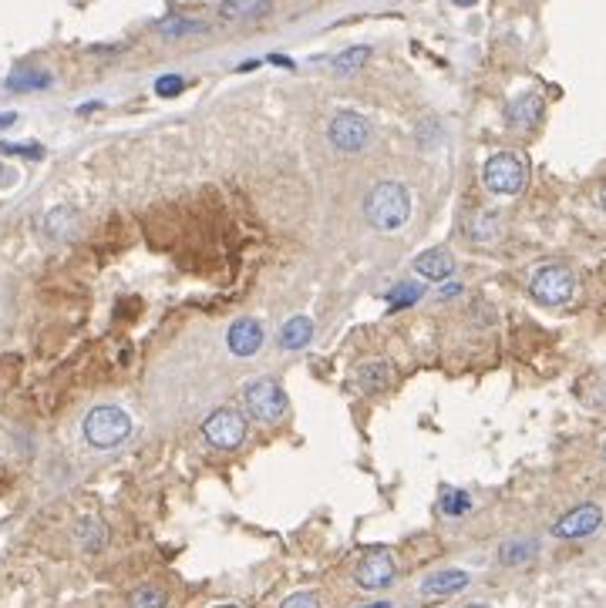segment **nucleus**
Returning <instances> with one entry per match:
<instances>
[{
  "instance_id": "1",
  "label": "nucleus",
  "mask_w": 606,
  "mask_h": 608,
  "mask_svg": "<svg viewBox=\"0 0 606 608\" xmlns=\"http://www.w3.org/2000/svg\"><path fill=\"white\" fill-rule=\"evenodd\" d=\"M364 216H367V222L375 228H381V232H398V228L408 222V216H412V195H408V189L398 185V182H381V185H375L371 195H367Z\"/></svg>"
},
{
  "instance_id": "2",
  "label": "nucleus",
  "mask_w": 606,
  "mask_h": 608,
  "mask_svg": "<svg viewBox=\"0 0 606 608\" xmlns=\"http://www.w3.org/2000/svg\"><path fill=\"white\" fill-rule=\"evenodd\" d=\"M81 434H85V441H88L95 451H112V447L129 441L131 417L122 407L102 404V407H95V410H88V417L81 424Z\"/></svg>"
},
{
  "instance_id": "3",
  "label": "nucleus",
  "mask_w": 606,
  "mask_h": 608,
  "mask_svg": "<svg viewBox=\"0 0 606 608\" xmlns=\"http://www.w3.org/2000/svg\"><path fill=\"white\" fill-rule=\"evenodd\" d=\"M529 292L532 300L542 306H563L573 300V292H576V276H573V269L563 266V263H546L532 273L529 279Z\"/></svg>"
},
{
  "instance_id": "4",
  "label": "nucleus",
  "mask_w": 606,
  "mask_h": 608,
  "mask_svg": "<svg viewBox=\"0 0 606 608\" xmlns=\"http://www.w3.org/2000/svg\"><path fill=\"white\" fill-rule=\"evenodd\" d=\"M482 178H485V189L495 192V195H519V192L526 189V162L512 152H499L492 155L485 168H482Z\"/></svg>"
},
{
  "instance_id": "5",
  "label": "nucleus",
  "mask_w": 606,
  "mask_h": 608,
  "mask_svg": "<svg viewBox=\"0 0 606 608\" xmlns=\"http://www.w3.org/2000/svg\"><path fill=\"white\" fill-rule=\"evenodd\" d=\"M246 407L263 424H276L286 414V393L276 380L259 377V380L246 383Z\"/></svg>"
},
{
  "instance_id": "6",
  "label": "nucleus",
  "mask_w": 606,
  "mask_h": 608,
  "mask_svg": "<svg viewBox=\"0 0 606 608\" xmlns=\"http://www.w3.org/2000/svg\"><path fill=\"white\" fill-rule=\"evenodd\" d=\"M327 135H330V145H334L337 152H364L367 148V141H371V125H367V118H361L357 112H337L330 118V128H327Z\"/></svg>"
},
{
  "instance_id": "7",
  "label": "nucleus",
  "mask_w": 606,
  "mask_h": 608,
  "mask_svg": "<svg viewBox=\"0 0 606 608\" xmlns=\"http://www.w3.org/2000/svg\"><path fill=\"white\" fill-rule=\"evenodd\" d=\"M203 434H206V441L213 447H220V451H232V447H240L246 437V420L243 414H236V410H216V414H209L206 424H203Z\"/></svg>"
},
{
  "instance_id": "8",
  "label": "nucleus",
  "mask_w": 606,
  "mask_h": 608,
  "mask_svg": "<svg viewBox=\"0 0 606 608\" xmlns=\"http://www.w3.org/2000/svg\"><path fill=\"white\" fill-rule=\"evenodd\" d=\"M394 575H398V568H394V558H391V551H384V548H371V551L361 558L357 571H354L357 585H361V588H367V592H375V588H384V585H391V582H394Z\"/></svg>"
},
{
  "instance_id": "9",
  "label": "nucleus",
  "mask_w": 606,
  "mask_h": 608,
  "mask_svg": "<svg viewBox=\"0 0 606 608\" xmlns=\"http://www.w3.org/2000/svg\"><path fill=\"white\" fill-rule=\"evenodd\" d=\"M600 521H603V511L596 505H580L573 507L569 514L553 524V534L556 538H586V534H593L600 528Z\"/></svg>"
},
{
  "instance_id": "10",
  "label": "nucleus",
  "mask_w": 606,
  "mask_h": 608,
  "mask_svg": "<svg viewBox=\"0 0 606 608\" xmlns=\"http://www.w3.org/2000/svg\"><path fill=\"white\" fill-rule=\"evenodd\" d=\"M226 343H230V350L236 356H253L263 346V326H259L257 319H236L230 326V333H226Z\"/></svg>"
},
{
  "instance_id": "11",
  "label": "nucleus",
  "mask_w": 606,
  "mask_h": 608,
  "mask_svg": "<svg viewBox=\"0 0 606 608\" xmlns=\"http://www.w3.org/2000/svg\"><path fill=\"white\" fill-rule=\"evenodd\" d=\"M542 98L539 94H522V98H516V102H509V108H505V118H509V125L512 128H522V131H529V128H536L542 121Z\"/></svg>"
},
{
  "instance_id": "12",
  "label": "nucleus",
  "mask_w": 606,
  "mask_h": 608,
  "mask_svg": "<svg viewBox=\"0 0 606 608\" xmlns=\"http://www.w3.org/2000/svg\"><path fill=\"white\" fill-rule=\"evenodd\" d=\"M468 582H472V578H468V571H458V568L435 571V575H428L425 582H421V595H428V598L455 595V592H462Z\"/></svg>"
},
{
  "instance_id": "13",
  "label": "nucleus",
  "mask_w": 606,
  "mask_h": 608,
  "mask_svg": "<svg viewBox=\"0 0 606 608\" xmlns=\"http://www.w3.org/2000/svg\"><path fill=\"white\" fill-rule=\"evenodd\" d=\"M414 273L441 282V279H448L455 273V259L452 253H445V249H428V253H421L414 259Z\"/></svg>"
},
{
  "instance_id": "14",
  "label": "nucleus",
  "mask_w": 606,
  "mask_h": 608,
  "mask_svg": "<svg viewBox=\"0 0 606 608\" xmlns=\"http://www.w3.org/2000/svg\"><path fill=\"white\" fill-rule=\"evenodd\" d=\"M310 340H313V323L307 317L286 319L284 330H280V343H284L286 350H303Z\"/></svg>"
},
{
  "instance_id": "15",
  "label": "nucleus",
  "mask_w": 606,
  "mask_h": 608,
  "mask_svg": "<svg viewBox=\"0 0 606 608\" xmlns=\"http://www.w3.org/2000/svg\"><path fill=\"white\" fill-rule=\"evenodd\" d=\"M387 380H391V370L381 360H371V363L357 367V373H354V387H361L364 393L381 390V387H387Z\"/></svg>"
},
{
  "instance_id": "16",
  "label": "nucleus",
  "mask_w": 606,
  "mask_h": 608,
  "mask_svg": "<svg viewBox=\"0 0 606 608\" xmlns=\"http://www.w3.org/2000/svg\"><path fill=\"white\" fill-rule=\"evenodd\" d=\"M75 538L81 541V548L98 551V548H104V541H108V528H104L98 518H81L75 528Z\"/></svg>"
},
{
  "instance_id": "17",
  "label": "nucleus",
  "mask_w": 606,
  "mask_h": 608,
  "mask_svg": "<svg viewBox=\"0 0 606 608\" xmlns=\"http://www.w3.org/2000/svg\"><path fill=\"white\" fill-rule=\"evenodd\" d=\"M532 555H536V541H529V538H516V541H505V545L499 548V561L509 565V568L526 565Z\"/></svg>"
},
{
  "instance_id": "18",
  "label": "nucleus",
  "mask_w": 606,
  "mask_h": 608,
  "mask_svg": "<svg viewBox=\"0 0 606 608\" xmlns=\"http://www.w3.org/2000/svg\"><path fill=\"white\" fill-rule=\"evenodd\" d=\"M7 88H11V91L51 88V75H48V71H14V75L7 77Z\"/></svg>"
},
{
  "instance_id": "19",
  "label": "nucleus",
  "mask_w": 606,
  "mask_h": 608,
  "mask_svg": "<svg viewBox=\"0 0 606 608\" xmlns=\"http://www.w3.org/2000/svg\"><path fill=\"white\" fill-rule=\"evenodd\" d=\"M206 24L203 21H193V17H166L158 21V34L166 38H185V34H203Z\"/></svg>"
},
{
  "instance_id": "20",
  "label": "nucleus",
  "mask_w": 606,
  "mask_h": 608,
  "mask_svg": "<svg viewBox=\"0 0 606 608\" xmlns=\"http://www.w3.org/2000/svg\"><path fill=\"white\" fill-rule=\"evenodd\" d=\"M129 608H168V595L155 585H142L129 595Z\"/></svg>"
},
{
  "instance_id": "21",
  "label": "nucleus",
  "mask_w": 606,
  "mask_h": 608,
  "mask_svg": "<svg viewBox=\"0 0 606 608\" xmlns=\"http://www.w3.org/2000/svg\"><path fill=\"white\" fill-rule=\"evenodd\" d=\"M384 300L391 309H404V306H412L421 300V286H418V282H398L394 290H387Z\"/></svg>"
},
{
  "instance_id": "22",
  "label": "nucleus",
  "mask_w": 606,
  "mask_h": 608,
  "mask_svg": "<svg viewBox=\"0 0 606 608\" xmlns=\"http://www.w3.org/2000/svg\"><path fill=\"white\" fill-rule=\"evenodd\" d=\"M367 58H371V48H350V51L337 54L334 58V71L337 75H350V71H357Z\"/></svg>"
},
{
  "instance_id": "23",
  "label": "nucleus",
  "mask_w": 606,
  "mask_h": 608,
  "mask_svg": "<svg viewBox=\"0 0 606 608\" xmlns=\"http://www.w3.org/2000/svg\"><path fill=\"white\" fill-rule=\"evenodd\" d=\"M472 507V497L465 495V491H455V487H445L441 491V511L448 514V518H458Z\"/></svg>"
},
{
  "instance_id": "24",
  "label": "nucleus",
  "mask_w": 606,
  "mask_h": 608,
  "mask_svg": "<svg viewBox=\"0 0 606 608\" xmlns=\"http://www.w3.org/2000/svg\"><path fill=\"white\" fill-rule=\"evenodd\" d=\"M75 222V212L71 209H54L51 216L44 219V226H48V236L51 239H61V236H68V226Z\"/></svg>"
},
{
  "instance_id": "25",
  "label": "nucleus",
  "mask_w": 606,
  "mask_h": 608,
  "mask_svg": "<svg viewBox=\"0 0 606 608\" xmlns=\"http://www.w3.org/2000/svg\"><path fill=\"white\" fill-rule=\"evenodd\" d=\"M0 152L4 155H21V158H41L44 148H41L38 141H4L0 145Z\"/></svg>"
},
{
  "instance_id": "26",
  "label": "nucleus",
  "mask_w": 606,
  "mask_h": 608,
  "mask_svg": "<svg viewBox=\"0 0 606 608\" xmlns=\"http://www.w3.org/2000/svg\"><path fill=\"white\" fill-rule=\"evenodd\" d=\"M182 88H185V81H182L179 75H162L158 81H155V91H158L162 98H168V94H179Z\"/></svg>"
},
{
  "instance_id": "27",
  "label": "nucleus",
  "mask_w": 606,
  "mask_h": 608,
  "mask_svg": "<svg viewBox=\"0 0 606 608\" xmlns=\"http://www.w3.org/2000/svg\"><path fill=\"white\" fill-rule=\"evenodd\" d=\"M280 608H321V598L317 592H297V595H290Z\"/></svg>"
},
{
  "instance_id": "28",
  "label": "nucleus",
  "mask_w": 606,
  "mask_h": 608,
  "mask_svg": "<svg viewBox=\"0 0 606 608\" xmlns=\"http://www.w3.org/2000/svg\"><path fill=\"white\" fill-rule=\"evenodd\" d=\"M17 121V114L14 112H0V128H11Z\"/></svg>"
},
{
  "instance_id": "29",
  "label": "nucleus",
  "mask_w": 606,
  "mask_h": 608,
  "mask_svg": "<svg viewBox=\"0 0 606 608\" xmlns=\"http://www.w3.org/2000/svg\"><path fill=\"white\" fill-rule=\"evenodd\" d=\"M600 209H603V212H606V182H603V185H600Z\"/></svg>"
},
{
  "instance_id": "30",
  "label": "nucleus",
  "mask_w": 606,
  "mask_h": 608,
  "mask_svg": "<svg viewBox=\"0 0 606 608\" xmlns=\"http://www.w3.org/2000/svg\"><path fill=\"white\" fill-rule=\"evenodd\" d=\"M455 4H458V7H472V4H475V0H455Z\"/></svg>"
},
{
  "instance_id": "31",
  "label": "nucleus",
  "mask_w": 606,
  "mask_h": 608,
  "mask_svg": "<svg viewBox=\"0 0 606 608\" xmlns=\"http://www.w3.org/2000/svg\"><path fill=\"white\" fill-rule=\"evenodd\" d=\"M367 608H391L387 602H377V605H367Z\"/></svg>"
},
{
  "instance_id": "32",
  "label": "nucleus",
  "mask_w": 606,
  "mask_h": 608,
  "mask_svg": "<svg viewBox=\"0 0 606 608\" xmlns=\"http://www.w3.org/2000/svg\"><path fill=\"white\" fill-rule=\"evenodd\" d=\"M216 608H240V605H216Z\"/></svg>"
},
{
  "instance_id": "33",
  "label": "nucleus",
  "mask_w": 606,
  "mask_h": 608,
  "mask_svg": "<svg viewBox=\"0 0 606 608\" xmlns=\"http://www.w3.org/2000/svg\"><path fill=\"white\" fill-rule=\"evenodd\" d=\"M465 608H485V605H465Z\"/></svg>"
},
{
  "instance_id": "34",
  "label": "nucleus",
  "mask_w": 606,
  "mask_h": 608,
  "mask_svg": "<svg viewBox=\"0 0 606 608\" xmlns=\"http://www.w3.org/2000/svg\"><path fill=\"white\" fill-rule=\"evenodd\" d=\"M603 457H606V443H603Z\"/></svg>"
}]
</instances>
